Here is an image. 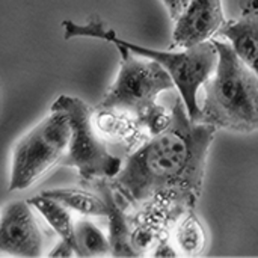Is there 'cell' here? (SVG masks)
Listing matches in <instances>:
<instances>
[{
  "mask_svg": "<svg viewBox=\"0 0 258 258\" xmlns=\"http://www.w3.org/2000/svg\"><path fill=\"white\" fill-rule=\"evenodd\" d=\"M171 112L169 125L130 154L113 178L115 189L133 206L168 198L192 210L200 198L218 127L192 121L184 101H177Z\"/></svg>",
  "mask_w": 258,
  "mask_h": 258,
  "instance_id": "obj_1",
  "label": "cell"
},
{
  "mask_svg": "<svg viewBox=\"0 0 258 258\" xmlns=\"http://www.w3.org/2000/svg\"><path fill=\"white\" fill-rule=\"evenodd\" d=\"M219 60L204 83L200 122L231 132L258 130V76L236 53L231 42L213 39Z\"/></svg>",
  "mask_w": 258,
  "mask_h": 258,
  "instance_id": "obj_2",
  "label": "cell"
},
{
  "mask_svg": "<svg viewBox=\"0 0 258 258\" xmlns=\"http://www.w3.org/2000/svg\"><path fill=\"white\" fill-rule=\"evenodd\" d=\"M62 27L65 32V39L77 36L98 38L113 44H122L138 56L148 57L162 63L172 76L174 83L181 95V100L186 104L190 119L200 122L201 107L198 104V91L212 77L219 60L218 48L213 39H209L190 48H184L183 51H160L124 41L118 38L113 30L104 27V24L100 21L88 23L86 26H79L67 20L62 23Z\"/></svg>",
  "mask_w": 258,
  "mask_h": 258,
  "instance_id": "obj_3",
  "label": "cell"
},
{
  "mask_svg": "<svg viewBox=\"0 0 258 258\" xmlns=\"http://www.w3.org/2000/svg\"><path fill=\"white\" fill-rule=\"evenodd\" d=\"M115 45L121 54L119 71L95 112H125L139 122L157 106L159 94L171 91L175 83L169 71L157 60L141 59L125 45Z\"/></svg>",
  "mask_w": 258,
  "mask_h": 258,
  "instance_id": "obj_4",
  "label": "cell"
},
{
  "mask_svg": "<svg viewBox=\"0 0 258 258\" xmlns=\"http://www.w3.org/2000/svg\"><path fill=\"white\" fill-rule=\"evenodd\" d=\"M70 141L71 125L67 112L51 107L50 113L15 144L9 190H24L60 165L67 156Z\"/></svg>",
  "mask_w": 258,
  "mask_h": 258,
  "instance_id": "obj_5",
  "label": "cell"
},
{
  "mask_svg": "<svg viewBox=\"0 0 258 258\" xmlns=\"http://www.w3.org/2000/svg\"><path fill=\"white\" fill-rule=\"evenodd\" d=\"M51 107L65 110L71 125L70 147L60 165L76 168L83 181L113 180L124 163L107 150L97 135L94 122L95 109L83 100L70 95L57 97Z\"/></svg>",
  "mask_w": 258,
  "mask_h": 258,
  "instance_id": "obj_6",
  "label": "cell"
},
{
  "mask_svg": "<svg viewBox=\"0 0 258 258\" xmlns=\"http://www.w3.org/2000/svg\"><path fill=\"white\" fill-rule=\"evenodd\" d=\"M29 201L8 203L2 210L0 249L15 257H41L44 236Z\"/></svg>",
  "mask_w": 258,
  "mask_h": 258,
  "instance_id": "obj_7",
  "label": "cell"
},
{
  "mask_svg": "<svg viewBox=\"0 0 258 258\" xmlns=\"http://www.w3.org/2000/svg\"><path fill=\"white\" fill-rule=\"evenodd\" d=\"M221 0H190L175 20L169 48H190L209 41L225 24Z\"/></svg>",
  "mask_w": 258,
  "mask_h": 258,
  "instance_id": "obj_8",
  "label": "cell"
},
{
  "mask_svg": "<svg viewBox=\"0 0 258 258\" xmlns=\"http://www.w3.org/2000/svg\"><path fill=\"white\" fill-rule=\"evenodd\" d=\"M227 38L236 53L258 76V0H254L239 20L228 21L218 32Z\"/></svg>",
  "mask_w": 258,
  "mask_h": 258,
  "instance_id": "obj_9",
  "label": "cell"
},
{
  "mask_svg": "<svg viewBox=\"0 0 258 258\" xmlns=\"http://www.w3.org/2000/svg\"><path fill=\"white\" fill-rule=\"evenodd\" d=\"M98 190L106 201L109 219V240L113 257H136L139 255L132 245V231L127 222V216L122 210V204L116 200V194L103 178L98 183Z\"/></svg>",
  "mask_w": 258,
  "mask_h": 258,
  "instance_id": "obj_10",
  "label": "cell"
},
{
  "mask_svg": "<svg viewBox=\"0 0 258 258\" xmlns=\"http://www.w3.org/2000/svg\"><path fill=\"white\" fill-rule=\"evenodd\" d=\"M33 209H36L44 219L48 222L51 230L60 237V240L67 242L79 257V245H77V237H76V222L73 221V216L70 213V209L65 207L62 203L41 194L36 197H32L27 200Z\"/></svg>",
  "mask_w": 258,
  "mask_h": 258,
  "instance_id": "obj_11",
  "label": "cell"
},
{
  "mask_svg": "<svg viewBox=\"0 0 258 258\" xmlns=\"http://www.w3.org/2000/svg\"><path fill=\"white\" fill-rule=\"evenodd\" d=\"M44 195L62 203L70 210H74L83 216H106L107 207L101 195H94L86 190L77 189H51L44 192Z\"/></svg>",
  "mask_w": 258,
  "mask_h": 258,
  "instance_id": "obj_12",
  "label": "cell"
},
{
  "mask_svg": "<svg viewBox=\"0 0 258 258\" xmlns=\"http://www.w3.org/2000/svg\"><path fill=\"white\" fill-rule=\"evenodd\" d=\"M76 237L80 251L79 257H98L112 252L109 237L89 219L76 222Z\"/></svg>",
  "mask_w": 258,
  "mask_h": 258,
  "instance_id": "obj_13",
  "label": "cell"
},
{
  "mask_svg": "<svg viewBox=\"0 0 258 258\" xmlns=\"http://www.w3.org/2000/svg\"><path fill=\"white\" fill-rule=\"evenodd\" d=\"M175 243L184 255H198L206 246V233L192 210L180 221L175 230Z\"/></svg>",
  "mask_w": 258,
  "mask_h": 258,
  "instance_id": "obj_14",
  "label": "cell"
},
{
  "mask_svg": "<svg viewBox=\"0 0 258 258\" xmlns=\"http://www.w3.org/2000/svg\"><path fill=\"white\" fill-rule=\"evenodd\" d=\"M153 242H154V233H153V230L141 225L135 231H132V245H133L135 251L147 249Z\"/></svg>",
  "mask_w": 258,
  "mask_h": 258,
  "instance_id": "obj_15",
  "label": "cell"
},
{
  "mask_svg": "<svg viewBox=\"0 0 258 258\" xmlns=\"http://www.w3.org/2000/svg\"><path fill=\"white\" fill-rule=\"evenodd\" d=\"M189 2L190 0H162V3L165 5V8L169 12V17L174 21L181 15V12L186 9V6L189 5Z\"/></svg>",
  "mask_w": 258,
  "mask_h": 258,
  "instance_id": "obj_16",
  "label": "cell"
},
{
  "mask_svg": "<svg viewBox=\"0 0 258 258\" xmlns=\"http://www.w3.org/2000/svg\"><path fill=\"white\" fill-rule=\"evenodd\" d=\"M73 254H76L74 249H73L67 242L60 240L59 245L48 254V257H71Z\"/></svg>",
  "mask_w": 258,
  "mask_h": 258,
  "instance_id": "obj_17",
  "label": "cell"
},
{
  "mask_svg": "<svg viewBox=\"0 0 258 258\" xmlns=\"http://www.w3.org/2000/svg\"><path fill=\"white\" fill-rule=\"evenodd\" d=\"M154 255H156V257H174V255H175V252H172V248L168 245V242H165V240H163V242L157 246V249H156Z\"/></svg>",
  "mask_w": 258,
  "mask_h": 258,
  "instance_id": "obj_18",
  "label": "cell"
}]
</instances>
